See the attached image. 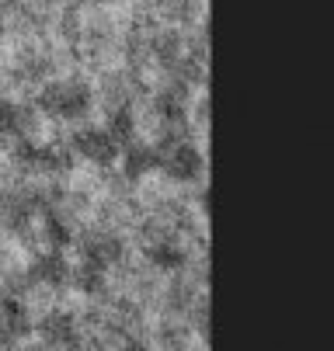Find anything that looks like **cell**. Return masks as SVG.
I'll list each match as a JSON object with an SVG mask.
<instances>
[{
	"label": "cell",
	"instance_id": "1",
	"mask_svg": "<svg viewBox=\"0 0 334 351\" xmlns=\"http://www.w3.org/2000/svg\"><path fill=\"white\" fill-rule=\"evenodd\" d=\"M38 105H42L45 115L73 122V119L87 115V108H91V90H87L84 84H77V80H63V84L45 87L42 97H38Z\"/></svg>",
	"mask_w": 334,
	"mask_h": 351
},
{
	"label": "cell",
	"instance_id": "2",
	"mask_svg": "<svg viewBox=\"0 0 334 351\" xmlns=\"http://www.w3.org/2000/svg\"><path fill=\"white\" fill-rule=\"evenodd\" d=\"M38 337L45 341V348H56V351H73L80 344V327H77V317L67 313V310H53L38 320Z\"/></svg>",
	"mask_w": 334,
	"mask_h": 351
},
{
	"label": "cell",
	"instance_id": "3",
	"mask_svg": "<svg viewBox=\"0 0 334 351\" xmlns=\"http://www.w3.org/2000/svg\"><path fill=\"white\" fill-rule=\"evenodd\" d=\"M73 146L77 154H84V160H94V164H112L119 154V143L112 139L108 129H80L73 136Z\"/></svg>",
	"mask_w": 334,
	"mask_h": 351
},
{
	"label": "cell",
	"instance_id": "4",
	"mask_svg": "<svg viewBox=\"0 0 334 351\" xmlns=\"http://www.w3.org/2000/svg\"><path fill=\"white\" fill-rule=\"evenodd\" d=\"M80 250H84V261H87V265L105 268V271H108L115 261H122V240L112 237V233H91V237L80 243Z\"/></svg>",
	"mask_w": 334,
	"mask_h": 351
},
{
	"label": "cell",
	"instance_id": "5",
	"mask_svg": "<svg viewBox=\"0 0 334 351\" xmlns=\"http://www.w3.org/2000/svg\"><path fill=\"white\" fill-rule=\"evenodd\" d=\"M164 171L174 178V181H195L202 174V154L192 146V143H181L174 146L167 160H164Z\"/></svg>",
	"mask_w": 334,
	"mask_h": 351
},
{
	"label": "cell",
	"instance_id": "6",
	"mask_svg": "<svg viewBox=\"0 0 334 351\" xmlns=\"http://www.w3.org/2000/svg\"><path fill=\"white\" fill-rule=\"evenodd\" d=\"M32 330V320H28V306L14 295H4L0 299V337L4 341H14L21 334Z\"/></svg>",
	"mask_w": 334,
	"mask_h": 351
},
{
	"label": "cell",
	"instance_id": "7",
	"mask_svg": "<svg viewBox=\"0 0 334 351\" xmlns=\"http://www.w3.org/2000/svg\"><path fill=\"white\" fill-rule=\"evenodd\" d=\"M147 261L157 268V271H178L188 258H184V247L181 243H174V240H154V243H147Z\"/></svg>",
	"mask_w": 334,
	"mask_h": 351
},
{
	"label": "cell",
	"instance_id": "8",
	"mask_svg": "<svg viewBox=\"0 0 334 351\" xmlns=\"http://www.w3.org/2000/svg\"><path fill=\"white\" fill-rule=\"evenodd\" d=\"M32 278H35V282H45V285H63V282L70 278V265H67L63 254L49 250V254L35 258V265H32Z\"/></svg>",
	"mask_w": 334,
	"mask_h": 351
},
{
	"label": "cell",
	"instance_id": "9",
	"mask_svg": "<svg viewBox=\"0 0 334 351\" xmlns=\"http://www.w3.org/2000/svg\"><path fill=\"white\" fill-rule=\"evenodd\" d=\"M18 160L25 167H35V171H56V167H67L63 164V154L53 146H35V143H25L18 149Z\"/></svg>",
	"mask_w": 334,
	"mask_h": 351
},
{
	"label": "cell",
	"instance_id": "10",
	"mask_svg": "<svg viewBox=\"0 0 334 351\" xmlns=\"http://www.w3.org/2000/svg\"><path fill=\"white\" fill-rule=\"evenodd\" d=\"M157 164H160L157 149H150V146H129L126 149V160H122V171H126L129 181H139V178H147Z\"/></svg>",
	"mask_w": 334,
	"mask_h": 351
},
{
	"label": "cell",
	"instance_id": "11",
	"mask_svg": "<svg viewBox=\"0 0 334 351\" xmlns=\"http://www.w3.org/2000/svg\"><path fill=\"white\" fill-rule=\"evenodd\" d=\"M25 129V112L14 101H0V139H14Z\"/></svg>",
	"mask_w": 334,
	"mask_h": 351
},
{
	"label": "cell",
	"instance_id": "12",
	"mask_svg": "<svg viewBox=\"0 0 334 351\" xmlns=\"http://www.w3.org/2000/svg\"><path fill=\"white\" fill-rule=\"evenodd\" d=\"M108 132H112L115 143H129L132 132H136V119H132V112H129V108H115V112L108 115Z\"/></svg>",
	"mask_w": 334,
	"mask_h": 351
},
{
	"label": "cell",
	"instance_id": "13",
	"mask_svg": "<svg viewBox=\"0 0 334 351\" xmlns=\"http://www.w3.org/2000/svg\"><path fill=\"white\" fill-rule=\"evenodd\" d=\"M77 285L87 292V295H98L102 289H105V268H94V265H87V261H80V268H77Z\"/></svg>",
	"mask_w": 334,
	"mask_h": 351
},
{
	"label": "cell",
	"instance_id": "14",
	"mask_svg": "<svg viewBox=\"0 0 334 351\" xmlns=\"http://www.w3.org/2000/svg\"><path fill=\"white\" fill-rule=\"evenodd\" d=\"M45 233H49V240H53L56 247H67V243H70V230H67V223H63L60 216H49V223H45Z\"/></svg>",
	"mask_w": 334,
	"mask_h": 351
},
{
	"label": "cell",
	"instance_id": "15",
	"mask_svg": "<svg viewBox=\"0 0 334 351\" xmlns=\"http://www.w3.org/2000/svg\"><path fill=\"white\" fill-rule=\"evenodd\" d=\"M122 351H150V348H147V344H139V341H129Z\"/></svg>",
	"mask_w": 334,
	"mask_h": 351
},
{
	"label": "cell",
	"instance_id": "16",
	"mask_svg": "<svg viewBox=\"0 0 334 351\" xmlns=\"http://www.w3.org/2000/svg\"><path fill=\"white\" fill-rule=\"evenodd\" d=\"M28 351H49V348H28Z\"/></svg>",
	"mask_w": 334,
	"mask_h": 351
}]
</instances>
